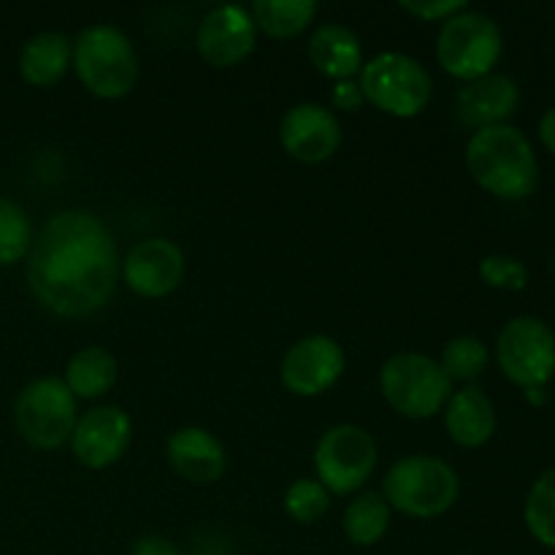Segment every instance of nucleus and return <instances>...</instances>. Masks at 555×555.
I'll use <instances>...</instances> for the list:
<instances>
[{
	"label": "nucleus",
	"instance_id": "f257e3e1",
	"mask_svg": "<svg viewBox=\"0 0 555 555\" xmlns=\"http://www.w3.org/2000/svg\"><path fill=\"white\" fill-rule=\"evenodd\" d=\"M27 287L47 312L76 320L101 312L122 276L112 228L87 209L49 217L27 253Z\"/></svg>",
	"mask_w": 555,
	"mask_h": 555
},
{
	"label": "nucleus",
	"instance_id": "f03ea898",
	"mask_svg": "<svg viewBox=\"0 0 555 555\" xmlns=\"http://www.w3.org/2000/svg\"><path fill=\"white\" fill-rule=\"evenodd\" d=\"M466 171L486 193L502 201H524L540 184V163L531 141L515 125L475 130L466 144Z\"/></svg>",
	"mask_w": 555,
	"mask_h": 555
},
{
	"label": "nucleus",
	"instance_id": "7ed1b4c3",
	"mask_svg": "<svg viewBox=\"0 0 555 555\" xmlns=\"http://www.w3.org/2000/svg\"><path fill=\"white\" fill-rule=\"evenodd\" d=\"M70 68L87 92L103 101H117L139 81V54L119 27L90 25L74 38Z\"/></svg>",
	"mask_w": 555,
	"mask_h": 555
},
{
	"label": "nucleus",
	"instance_id": "20e7f679",
	"mask_svg": "<svg viewBox=\"0 0 555 555\" xmlns=\"http://www.w3.org/2000/svg\"><path fill=\"white\" fill-rule=\"evenodd\" d=\"M459 472L437 455H406L396 461L383 482L390 509L415 520H431L459 502Z\"/></svg>",
	"mask_w": 555,
	"mask_h": 555
},
{
	"label": "nucleus",
	"instance_id": "39448f33",
	"mask_svg": "<svg viewBox=\"0 0 555 555\" xmlns=\"http://www.w3.org/2000/svg\"><path fill=\"white\" fill-rule=\"evenodd\" d=\"M358 85H361L363 101L399 119L423 114L434 95V81L426 65L404 52L374 54L363 63Z\"/></svg>",
	"mask_w": 555,
	"mask_h": 555
},
{
	"label": "nucleus",
	"instance_id": "423d86ee",
	"mask_svg": "<svg viewBox=\"0 0 555 555\" xmlns=\"http://www.w3.org/2000/svg\"><path fill=\"white\" fill-rule=\"evenodd\" d=\"M379 393L399 415L426 421L444 410L453 396V383L434 358L423 352H399L379 369Z\"/></svg>",
	"mask_w": 555,
	"mask_h": 555
},
{
	"label": "nucleus",
	"instance_id": "0eeeda50",
	"mask_svg": "<svg viewBox=\"0 0 555 555\" xmlns=\"http://www.w3.org/2000/svg\"><path fill=\"white\" fill-rule=\"evenodd\" d=\"M504 38L496 22L475 9H464L442 22L437 36V60L444 74L459 81H475L493 74L502 60Z\"/></svg>",
	"mask_w": 555,
	"mask_h": 555
},
{
	"label": "nucleus",
	"instance_id": "6e6552de",
	"mask_svg": "<svg viewBox=\"0 0 555 555\" xmlns=\"http://www.w3.org/2000/svg\"><path fill=\"white\" fill-rule=\"evenodd\" d=\"M79 401L60 377H38L20 390L14 401V423L20 437L36 450H60L70 442Z\"/></svg>",
	"mask_w": 555,
	"mask_h": 555
},
{
	"label": "nucleus",
	"instance_id": "1a4fd4ad",
	"mask_svg": "<svg viewBox=\"0 0 555 555\" xmlns=\"http://www.w3.org/2000/svg\"><path fill=\"white\" fill-rule=\"evenodd\" d=\"M377 469V444L356 423L331 426L314 448V480L331 496H352Z\"/></svg>",
	"mask_w": 555,
	"mask_h": 555
},
{
	"label": "nucleus",
	"instance_id": "9d476101",
	"mask_svg": "<svg viewBox=\"0 0 555 555\" xmlns=\"http://www.w3.org/2000/svg\"><path fill=\"white\" fill-rule=\"evenodd\" d=\"M496 361L504 377L518 388H545L555 377V334L531 314L513 318L496 339Z\"/></svg>",
	"mask_w": 555,
	"mask_h": 555
},
{
	"label": "nucleus",
	"instance_id": "9b49d317",
	"mask_svg": "<svg viewBox=\"0 0 555 555\" xmlns=\"http://www.w3.org/2000/svg\"><path fill=\"white\" fill-rule=\"evenodd\" d=\"M347 369L345 347L325 334L298 339L280 363V379L285 390L301 399H314L334 388Z\"/></svg>",
	"mask_w": 555,
	"mask_h": 555
},
{
	"label": "nucleus",
	"instance_id": "f8f14e48",
	"mask_svg": "<svg viewBox=\"0 0 555 555\" xmlns=\"http://www.w3.org/2000/svg\"><path fill=\"white\" fill-rule=\"evenodd\" d=\"M133 439V423L122 406H92L76 421L70 434V453L76 464L90 472H101L122 461Z\"/></svg>",
	"mask_w": 555,
	"mask_h": 555
},
{
	"label": "nucleus",
	"instance_id": "ddd939ff",
	"mask_svg": "<svg viewBox=\"0 0 555 555\" xmlns=\"http://www.w3.org/2000/svg\"><path fill=\"white\" fill-rule=\"evenodd\" d=\"M198 54L211 68H233L244 63L258 47V27L244 5H217L206 11L195 33Z\"/></svg>",
	"mask_w": 555,
	"mask_h": 555
},
{
	"label": "nucleus",
	"instance_id": "4468645a",
	"mask_svg": "<svg viewBox=\"0 0 555 555\" xmlns=\"http://www.w3.org/2000/svg\"><path fill=\"white\" fill-rule=\"evenodd\" d=\"M184 253L171 238L152 236L133 244L122 260L125 285L141 298H166L182 285L184 280Z\"/></svg>",
	"mask_w": 555,
	"mask_h": 555
},
{
	"label": "nucleus",
	"instance_id": "2eb2a0df",
	"mask_svg": "<svg viewBox=\"0 0 555 555\" xmlns=\"http://www.w3.org/2000/svg\"><path fill=\"white\" fill-rule=\"evenodd\" d=\"M280 144L304 166L331 160L341 146L339 117L320 103H296L280 122Z\"/></svg>",
	"mask_w": 555,
	"mask_h": 555
},
{
	"label": "nucleus",
	"instance_id": "dca6fc26",
	"mask_svg": "<svg viewBox=\"0 0 555 555\" xmlns=\"http://www.w3.org/2000/svg\"><path fill=\"white\" fill-rule=\"evenodd\" d=\"M166 461L182 480L193 486H209L225 475L228 455L220 439L201 426H184L171 434L166 444Z\"/></svg>",
	"mask_w": 555,
	"mask_h": 555
},
{
	"label": "nucleus",
	"instance_id": "f3484780",
	"mask_svg": "<svg viewBox=\"0 0 555 555\" xmlns=\"http://www.w3.org/2000/svg\"><path fill=\"white\" fill-rule=\"evenodd\" d=\"M518 85L504 74H488L482 79L466 81L455 95L461 122L475 130L507 125V119L518 112Z\"/></svg>",
	"mask_w": 555,
	"mask_h": 555
},
{
	"label": "nucleus",
	"instance_id": "a211bd4d",
	"mask_svg": "<svg viewBox=\"0 0 555 555\" xmlns=\"http://www.w3.org/2000/svg\"><path fill=\"white\" fill-rule=\"evenodd\" d=\"M442 412L448 437L459 448H482L496 434V406L477 385H464L461 390H453Z\"/></svg>",
	"mask_w": 555,
	"mask_h": 555
},
{
	"label": "nucleus",
	"instance_id": "6ab92c4d",
	"mask_svg": "<svg viewBox=\"0 0 555 555\" xmlns=\"http://www.w3.org/2000/svg\"><path fill=\"white\" fill-rule=\"evenodd\" d=\"M309 60L325 79L345 81L361 74L363 68V43L350 27L325 22L309 38Z\"/></svg>",
	"mask_w": 555,
	"mask_h": 555
},
{
	"label": "nucleus",
	"instance_id": "aec40b11",
	"mask_svg": "<svg viewBox=\"0 0 555 555\" xmlns=\"http://www.w3.org/2000/svg\"><path fill=\"white\" fill-rule=\"evenodd\" d=\"M70 60L74 41L65 33H38L22 43L20 76L33 87H54L70 70Z\"/></svg>",
	"mask_w": 555,
	"mask_h": 555
},
{
	"label": "nucleus",
	"instance_id": "412c9836",
	"mask_svg": "<svg viewBox=\"0 0 555 555\" xmlns=\"http://www.w3.org/2000/svg\"><path fill=\"white\" fill-rule=\"evenodd\" d=\"M119 379V363L106 347H81L79 352H74L65 366L63 383L68 385L70 393L76 396V401H92L106 396L108 390L117 385Z\"/></svg>",
	"mask_w": 555,
	"mask_h": 555
},
{
	"label": "nucleus",
	"instance_id": "4be33fe9",
	"mask_svg": "<svg viewBox=\"0 0 555 555\" xmlns=\"http://www.w3.org/2000/svg\"><path fill=\"white\" fill-rule=\"evenodd\" d=\"M390 515H393V509H390V504L385 502L379 491L356 493V499L345 509L341 529H345V537L352 545L372 547L388 534Z\"/></svg>",
	"mask_w": 555,
	"mask_h": 555
},
{
	"label": "nucleus",
	"instance_id": "5701e85b",
	"mask_svg": "<svg viewBox=\"0 0 555 555\" xmlns=\"http://www.w3.org/2000/svg\"><path fill=\"white\" fill-rule=\"evenodd\" d=\"M249 14L258 30L269 38H296L307 30L318 16V3L312 0H255Z\"/></svg>",
	"mask_w": 555,
	"mask_h": 555
},
{
	"label": "nucleus",
	"instance_id": "b1692460",
	"mask_svg": "<svg viewBox=\"0 0 555 555\" xmlns=\"http://www.w3.org/2000/svg\"><path fill=\"white\" fill-rule=\"evenodd\" d=\"M524 520L526 529L540 545L555 551V466L542 472L531 486L529 496H526Z\"/></svg>",
	"mask_w": 555,
	"mask_h": 555
},
{
	"label": "nucleus",
	"instance_id": "393cba45",
	"mask_svg": "<svg viewBox=\"0 0 555 555\" xmlns=\"http://www.w3.org/2000/svg\"><path fill=\"white\" fill-rule=\"evenodd\" d=\"M488 361H491V352H488L486 341H480L477 336H455L442 347L439 366L448 374L450 383L469 385L486 372Z\"/></svg>",
	"mask_w": 555,
	"mask_h": 555
},
{
	"label": "nucleus",
	"instance_id": "a878e982",
	"mask_svg": "<svg viewBox=\"0 0 555 555\" xmlns=\"http://www.w3.org/2000/svg\"><path fill=\"white\" fill-rule=\"evenodd\" d=\"M36 231L16 201L0 195V266H14L27 258Z\"/></svg>",
	"mask_w": 555,
	"mask_h": 555
},
{
	"label": "nucleus",
	"instance_id": "bb28decb",
	"mask_svg": "<svg viewBox=\"0 0 555 555\" xmlns=\"http://www.w3.org/2000/svg\"><path fill=\"white\" fill-rule=\"evenodd\" d=\"M282 504H285L287 518L301 526H312L328 513L331 493L314 477H301V480L287 488Z\"/></svg>",
	"mask_w": 555,
	"mask_h": 555
},
{
	"label": "nucleus",
	"instance_id": "cd10ccee",
	"mask_svg": "<svg viewBox=\"0 0 555 555\" xmlns=\"http://www.w3.org/2000/svg\"><path fill=\"white\" fill-rule=\"evenodd\" d=\"M480 276L488 287H496V291L520 293L529 285V269L513 255H486L480 260Z\"/></svg>",
	"mask_w": 555,
	"mask_h": 555
},
{
	"label": "nucleus",
	"instance_id": "c85d7f7f",
	"mask_svg": "<svg viewBox=\"0 0 555 555\" xmlns=\"http://www.w3.org/2000/svg\"><path fill=\"white\" fill-rule=\"evenodd\" d=\"M464 9H469L464 0H404L401 3V11L417 16L421 22H444Z\"/></svg>",
	"mask_w": 555,
	"mask_h": 555
},
{
	"label": "nucleus",
	"instance_id": "c756f323",
	"mask_svg": "<svg viewBox=\"0 0 555 555\" xmlns=\"http://www.w3.org/2000/svg\"><path fill=\"white\" fill-rule=\"evenodd\" d=\"M331 103H334L336 112H358V108L363 106V92H361V85H358L356 79H345V81H334V87H331Z\"/></svg>",
	"mask_w": 555,
	"mask_h": 555
},
{
	"label": "nucleus",
	"instance_id": "7c9ffc66",
	"mask_svg": "<svg viewBox=\"0 0 555 555\" xmlns=\"http://www.w3.org/2000/svg\"><path fill=\"white\" fill-rule=\"evenodd\" d=\"M130 555H182V551L171 540H166V537L146 534L141 540H135Z\"/></svg>",
	"mask_w": 555,
	"mask_h": 555
},
{
	"label": "nucleus",
	"instance_id": "2f4dec72",
	"mask_svg": "<svg viewBox=\"0 0 555 555\" xmlns=\"http://www.w3.org/2000/svg\"><path fill=\"white\" fill-rule=\"evenodd\" d=\"M540 141L545 144V150L555 155V106L547 108L540 119Z\"/></svg>",
	"mask_w": 555,
	"mask_h": 555
},
{
	"label": "nucleus",
	"instance_id": "473e14b6",
	"mask_svg": "<svg viewBox=\"0 0 555 555\" xmlns=\"http://www.w3.org/2000/svg\"><path fill=\"white\" fill-rule=\"evenodd\" d=\"M526 393V401H529L531 406H545L547 404V390L545 388H531V390H524Z\"/></svg>",
	"mask_w": 555,
	"mask_h": 555
}]
</instances>
